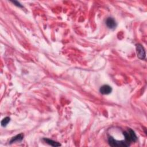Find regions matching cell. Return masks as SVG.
<instances>
[{"label":"cell","instance_id":"9c48e42d","mask_svg":"<svg viewBox=\"0 0 147 147\" xmlns=\"http://www.w3.org/2000/svg\"><path fill=\"white\" fill-rule=\"evenodd\" d=\"M12 3H13V4H15V5H16L17 7H20V8H23V7L21 5L18 1H12Z\"/></svg>","mask_w":147,"mask_h":147},{"label":"cell","instance_id":"277c9868","mask_svg":"<svg viewBox=\"0 0 147 147\" xmlns=\"http://www.w3.org/2000/svg\"><path fill=\"white\" fill-rule=\"evenodd\" d=\"M99 91L102 94L108 95L112 93V88L111 86L108 85H105L100 88Z\"/></svg>","mask_w":147,"mask_h":147},{"label":"cell","instance_id":"8992f818","mask_svg":"<svg viewBox=\"0 0 147 147\" xmlns=\"http://www.w3.org/2000/svg\"><path fill=\"white\" fill-rule=\"evenodd\" d=\"M43 140L48 144L52 146H61V144L57 142H56L52 140L49 139H47V138H44Z\"/></svg>","mask_w":147,"mask_h":147},{"label":"cell","instance_id":"3957f363","mask_svg":"<svg viewBox=\"0 0 147 147\" xmlns=\"http://www.w3.org/2000/svg\"><path fill=\"white\" fill-rule=\"evenodd\" d=\"M136 47L137 57L141 60L144 59L146 56V54L144 47L140 44H137Z\"/></svg>","mask_w":147,"mask_h":147},{"label":"cell","instance_id":"5b68a950","mask_svg":"<svg viewBox=\"0 0 147 147\" xmlns=\"http://www.w3.org/2000/svg\"><path fill=\"white\" fill-rule=\"evenodd\" d=\"M106 24L107 27L111 29H114L117 27V23L115 20L112 17H109L106 20Z\"/></svg>","mask_w":147,"mask_h":147},{"label":"cell","instance_id":"ba28073f","mask_svg":"<svg viewBox=\"0 0 147 147\" xmlns=\"http://www.w3.org/2000/svg\"><path fill=\"white\" fill-rule=\"evenodd\" d=\"M10 121V118L9 117H7L4 118L1 121V125L3 127H5L8 124V123Z\"/></svg>","mask_w":147,"mask_h":147},{"label":"cell","instance_id":"52a82bcc","mask_svg":"<svg viewBox=\"0 0 147 147\" xmlns=\"http://www.w3.org/2000/svg\"><path fill=\"white\" fill-rule=\"evenodd\" d=\"M23 139H24V135L23 133H21L20 135H18L16 136L15 137H13L11 139L10 142L12 144V143H13L16 141H21L23 140Z\"/></svg>","mask_w":147,"mask_h":147},{"label":"cell","instance_id":"6da1fadb","mask_svg":"<svg viewBox=\"0 0 147 147\" xmlns=\"http://www.w3.org/2000/svg\"><path fill=\"white\" fill-rule=\"evenodd\" d=\"M125 137V140L131 145L132 142H136L137 140V137L135 132L131 129H128V131L123 133Z\"/></svg>","mask_w":147,"mask_h":147},{"label":"cell","instance_id":"7a4b0ae2","mask_svg":"<svg viewBox=\"0 0 147 147\" xmlns=\"http://www.w3.org/2000/svg\"><path fill=\"white\" fill-rule=\"evenodd\" d=\"M109 144L112 146H121V147H127L130 146V144L125 141H117L115 140L112 137H109L108 138Z\"/></svg>","mask_w":147,"mask_h":147}]
</instances>
